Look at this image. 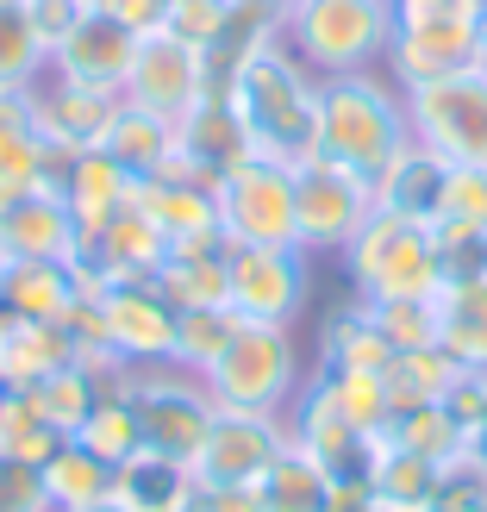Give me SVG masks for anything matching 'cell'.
Wrapping results in <instances>:
<instances>
[{
  "label": "cell",
  "mask_w": 487,
  "mask_h": 512,
  "mask_svg": "<svg viewBox=\"0 0 487 512\" xmlns=\"http://www.w3.org/2000/svg\"><path fill=\"white\" fill-rule=\"evenodd\" d=\"M306 381H319L325 400L338 406V413H344L356 431H369V438H381V431H388V388H381V375H356V369H313Z\"/></svg>",
  "instance_id": "cell-38"
},
{
  "label": "cell",
  "mask_w": 487,
  "mask_h": 512,
  "mask_svg": "<svg viewBox=\"0 0 487 512\" xmlns=\"http://www.w3.org/2000/svg\"><path fill=\"white\" fill-rule=\"evenodd\" d=\"M431 232H438V275H444V288L487 281V232H469V225H431Z\"/></svg>",
  "instance_id": "cell-41"
},
{
  "label": "cell",
  "mask_w": 487,
  "mask_h": 512,
  "mask_svg": "<svg viewBox=\"0 0 487 512\" xmlns=\"http://www.w3.org/2000/svg\"><path fill=\"white\" fill-rule=\"evenodd\" d=\"M425 512H487V463L475 456H450L438 469V488H431V506Z\"/></svg>",
  "instance_id": "cell-43"
},
{
  "label": "cell",
  "mask_w": 487,
  "mask_h": 512,
  "mask_svg": "<svg viewBox=\"0 0 487 512\" xmlns=\"http://www.w3.org/2000/svg\"><path fill=\"white\" fill-rule=\"evenodd\" d=\"M294 444L288 431V413H232V406H219L207 438L194 450V488L200 494H219V488H256L275 456Z\"/></svg>",
  "instance_id": "cell-11"
},
{
  "label": "cell",
  "mask_w": 487,
  "mask_h": 512,
  "mask_svg": "<svg viewBox=\"0 0 487 512\" xmlns=\"http://www.w3.org/2000/svg\"><path fill=\"white\" fill-rule=\"evenodd\" d=\"M19 7H25V19H32V32L44 38V50H57L63 32L88 13V0H19Z\"/></svg>",
  "instance_id": "cell-46"
},
{
  "label": "cell",
  "mask_w": 487,
  "mask_h": 512,
  "mask_svg": "<svg viewBox=\"0 0 487 512\" xmlns=\"http://www.w3.org/2000/svg\"><path fill=\"white\" fill-rule=\"evenodd\" d=\"M44 494H50V512L107 500L113 494V463H100L94 450H82L75 438H63L57 450H50V463H44Z\"/></svg>",
  "instance_id": "cell-32"
},
{
  "label": "cell",
  "mask_w": 487,
  "mask_h": 512,
  "mask_svg": "<svg viewBox=\"0 0 487 512\" xmlns=\"http://www.w3.org/2000/svg\"><path fill=\"white\" fill-rule=\"evenodd\" d=\"M219 94L238 107L256 157H275L288 169L319 157V75L281 38L250 44L232 63V75L219 82Z\"/></svg>",
  "instance_id": "cell-1"
},
{
  "label": "cell",
  "mask_w": 487,
  "mask_h": 512,
  "mask_svg": "<svg viewBox=\"0 0 487 512\" xmlns=\"http://www.w3.org/2000/svg\"><path fill=\"white\" fill-rule=\"evenodd\" d=\"M394 363V344L381 338V325L363 300L350 306H331L325 325H319V363L313 369H356V375H381Z\"/></svg>",
  "instance_id": "cell-25"
},
{
  "label": "cell",
  "mask_w": 487,
  "mask_h": 512,
  "mask_svg": "<svg viewBox=\"0 0 487 512\" xmlns=\"http://www.w3.org/2000/svg\"><path fill=\"white\" fill-rule=\"evenodd\" d=\"M325 512H381V500L369 494V481H338L325 494Z\"/></svg>",
  "instance_id": "cell-48"
},
{
  "label": "cell",
  "mask_w": 487,
  "mask_h": 512,
  "mask_svg": "<svg viewBox=\"0 0 487 512\" xmlns=\"http://www.w3.org/2000/svg\"><path fill=\"white\" fill-rule=\"evenodd\" d=\"M75 444L94 450L100 463H113V469L125 463V456H138V450H144V444H138V419H132V406H125L119 388L94 400V413L75 425Z\"/></svg>",
  "instance_id": "cell-39"
},
{
  "label": "cell",
  "mask_w": 487,
  "mask_h": 512,
  "mask_svg": "<svg viewBox=\"0 0 487 512\" xmlns=\"http://www.w3.org/2000/svg\"><path fill=\"white\" fill-rule=\"evenodd\" d=\"M469 456H475V463H487V406H481V419L469 425Z\"/></svg>",
  "instance_id": "cell-51"
},
{
  "label": "cell",
  "mask_w": 487,
  "mask_h": 512,
  "mask_svg": "<svg viewBox=\"0 0 487 512\" xmlns=\"http://www.w3.org/2000/svg\"><path fill=\"white\" fill-rule=\"evenodd\" d=\"M113 113H119V94H94V88L57 82V75H44L32 88V125H38V138L57 144V150H100Z\"/></svg>",
  "instance_id": "cell-20"
},
{
  "label": "cell",
  "mask_w": 487,
  "mask_h": 512,
  "mask_svg": "<svg viewBox=\"0 0 487 512\" xmlns=\"http://www.w3.org/2000/svg\"><path fill=\"white\" fill-rule=\"evenodd\" d=\"M88 7L113 13L119 25H132V32H157L163 13H169V0H88Z\"/></svg>",
  "instance_id": "cell-47"
},
{
  "label": "cell",
  "mask_w": 487,
  "mask_h": 512,
  "mask_svg": "<svg viewBox=\"0 0 487 512\" xmlns=\"http://www.w3.org/2000/svg\"><path fill=\"white\" fill-rule=\"evenodd\" d=\"M394 7H475V0H394Z\"/></svg>",
  "instance_id": "cell-53"
},
{
  "label": "cell",
  "mask_w": 487,
  "mask_h": 512,
  "mask_svg": "<svg viewBox=\"0 0 487 512\" xmlns=\"http://www.w3.org/2000/svg\"><path fill=\"white\" fill-rule=\"evenodd\" d=\"M306 288V250H225V306L250 325H294Z\"/></svg>",
  "instance_id": "cell-14"
},
{
  "label": "cell",
  "mask_w": 487,
  "mask_h": 512,
  "mask_svg": "<svg viewBox=\"0 0 487 512\" xmlns=\"http://www.w3.org/2000/svg\"><path fill=\"white\" fill-rule=\"evenodd\" d=\"M288 431H294V444L325 469L331 488H338V481H369V475H375L381 438L356 431V425L338 413V406L325 400L319 381H300V394H294V406H288Z\"/></svg>",
  "instance_id": "cell-15"
},
{
  "label": "cell",
  "mask_w": 487,
  "mask_h": 512,
  "mask_svg": "<svg viewBox=\"0 0 487 512\" xmlns=\"http://www.w3.org/2000/svg\"><path fill=\"white\" fill-rule=\"evenodd\" d=\"M0 512H50L44 494V469L19 463V456H0Z\"/></svg>",
  "instance_id": "cell-45"
},
{
  "label": "cell",
  "mask_w": 487,
  "mask_h": 512,
  "mask_svg": "<svg viewBox=\"0 0 487 512\" xmlns=\"http://www.w3.org/2000/svg\"><path fill=\"white\" fill-rule=\"evenodd\" d=\"M444 175H450V163L438 157V150L406 144L400 157L375 175V207L406 213V219H419V225H438V207H444Z\"/></svg>",
  "instance_id": "cell-23"
},
{
  "label": "cell",
  "mask_w": 487,
  "mask_h": 512,
  "mask_svg": "<svg viewBox=\"0 0 487 512\" xmlns=\"http://www.w3.org/2000/svg\"><path fill=\"white\" fill-rule=\"evenodd\" d=\"M0 275H7V250H0Z\"/></svg>",
  "instance_id": "cell-56"
},
{
  "label": "cell",
  "mask_w": 487,
  "mask_h": 512,
  "mask_svg": "<svg viewBox=\"0 0 487 512\" xmlns=\"http://www.w3.org/2000/svg\"><path fill=\"white\" fill-rule=\"evenodd\" d=\"M138 38L144 32H132V25H119L113 13L88 7L63 32V44L50 50V75H57V82H75V88H94V94H125Z\"/></svg>",
  "instance_id": "cell-16"
},
{
  "label": "cell",
  "mask_w": 487,
  "mask_h": 512,
  "mask_svg": "<svg viewBox=\"0 0 487 512\" xmlns=\"http://www.w3.org/2000/svg\"><path fill=\"white\" fill-rule=\"evenodd\" d=\"M119 394H125V406H132V419H138V444L144 450L175 456V463H194V450H200V438H207V425L219 413L207 381L175 369V363H144V369H125Z\"/></svg>",
  "instance_id": "cell-5"
},
{
  "label": "cell",
  "mask_w": 487,
  "mask_h": 512,
  "mask_svg": "<svg viewBox=\"0 0 487 512\" xmlns=\"http://www.w3.org/2000/svg\"><path fill=\"white\" fill-rule=\"evenodd\" d=\"M406 144H413L406 88L388 69L319 75V157H331V163H344V169L375 182Z\"/></svg>",
  "instance_id": "cell-2"
},
{
  "label": "cell",
  "mask_w": 487,
  "mask_h": 512,
  "mask_svg": "<svg viewBox=\"0 0 487 512\" xmlns=\"http://www.w3.org/2000/svg\"><path fill=\"white\" fill-rule=\"evenodd\" d=\"M381 444L413 450V456H431V463H450V456L469 450V431H463V419H456L444 400H425V406H406V413H394L388 431H381Z\"/></svg>",
  "instance_id": "cell-30"
},
{
  "label": "cell",
  "mask_w": 487,
  "mask_h": 512,
  "mask_svg": "<svg viewBox=\"0 0 487 512\" xmlns=\"http://www.w3.org/2000/svg\"><path fill=\"white\" fill-rule=\"evenodd\" d=\"M438 225H469V232H487V169L481 163H450Z\"/></svg>",
  "instance_id": "cell-42"
},
{
  "label": "cell",
  "mask_w": 487,
  "mask_h": 512,
  "mask_svg": "<svg viewBox=\"0 0 487 512\" xmlns=\"http://www.w3.org/2000/svg\"><path fill=\"white\" fill-rule=\"evenodd\" d=\"M344 275H350V294L356 300H431L444 288L438 275V232L406 213L375 207L369 225L356 232L344 250Z\"/></svg>",
  "instance_id": "cell-4"
},
{
  "label": "cell",
  "mask_w": 487,
  "mask_h": 512,
  "mask_svg": "<svg viewBox=\"0 0 487 512\" xmlns=\"http://www.w3.org/2000/svg\"><path fill=\"white\" fill-rule=\"evenodd\" d=\"M88 300H94V344L125 369L144 363H169L175 350V306L157 294L150 275H119V281H94L88 275Z\"/></svg>",
  "instance_id": "cell-9"
},
{
  "label": "cell",
  "mask_w": 487,
  "mask_h": 512,
  "mask_svg": "<svg viewBox=\"0 0 487 512\" xmlns=\"http://www.w3.org/2000/svg\"><path fill=\"white\" fill-rule=\"evenodd\" d=\"M113 494L132 506V512H182L200 500L194 488V469L175 463V456H157V450H138L113 469Z\"/></svg>",
  "instance_id": "cell-26"
},
{
  "label": "cell",
  "mask_w": 487,
  "mask_h": 512,
  "mask_svg": "<svg viewBox=\"0 0 487 512\" xmlns=\"http://www.w3.org/2000/svg\"><path fill=\"white\" fill-rule=\"evenodd\" d=\"M225 250H300L294 219V169L275 157H250L213 188Z\"/></svg>",
  "instance_id": "cell-7"
},
{
  "label": "cell",
  "mask_w": 487,
  "mask_h": 512,
  "mask_svg": "<svg viewBox=\"0 0 487 512\" xmlns=\"http://www.w3.org/2000/svg\"><path fill=\"white\" fill-rule=\"evenodd\" d=\"M369 313L381 325V338L394 344V356L400 350H438V294H431V300H375Z\"/></svg>",
  "instance_id": "cell-40"
},
{
  "label": "cell",
  "mask_w": 487,
  "mask_h": 512,
  "mask_svg": "<svg viewBox=\"0 0 487 512\" xmlns=\"http://www.w3.org/2000/svg\"><path fill=\"white\" fill-rule=\"evenodd\" d=\"M32 132V94H0V138Z\"/></svg>",
  "instance_id": "cell-50"
},
{
  "label": "cell",
  "mask_w": 487,
  "mask_h": 512,
  "mask_svg": "<svg viewBox=\"0 0 487 512\" xmlns=\"http://www.w3.org/2000/svg\"><path fill=\"white\" fill-rule=\"evenodd\" d=\"M438 469L444 463H431V456H413V450H394V444H381L375 456V475H369V494L381 506H431V488H438Z\"/></svg>",
  "instance_id": "cell-36"
},
{
  "label": "cell",
  "mask_w": 487,
  "mask_h": 512,
  "mask_svg": "<svg viewBox=\"0 0 487 512\" xmlns=\"http://www.w3.org/2000/svg\"><path fill=\"white\" fill-rule=\"evenodd\" d=\"M132 175H125L107 150H75L69 169H63V200H69V213H75V232H82V244H94L100 232L113 225V213L132 200Z\"/></svg>",
  "instance_id": "cell-22"
},
{
  "label": "cell",
  "mask_w": 487,
  "mask_h": 512,
  "mask_svg": "<svg viewBox=\"0 0 487 512\" xmlns=\"http://www.w3.org/2000/svg\"><path fill=\"white\" fill-rule=\"evenodd\" d=\"M250 157H256V144H250V132H244L238 107H232V100H225L219 88H213V94H200L194 107L175 119V169L194 175V182L219 188L225 175L244 169Z\"/></svg>",
  "instance_id": "cell-17"
},
{
  "label": "cell",
  "mask_w": 487,
  "mask_h": 512,
  "mask_svg": "<svg viewBox=\"0 0 487 512\" xmlns=\"http://www.w3.org/2000/svg\"><path fill=\"white\" fill-rule=\"evenodd\" d=\"M200 512H263V494L256 488H219V494H200Z\"/></svg>",
  "instance_id": "cell-49"
},
{
  "label": "cell",
  "mask_w": 487,
  "mask_h": 512,
  "mask_svg": "<svg viewBox=\"0 0 487 512\" xmlns=\"http://www.w3.org/2000/svg\"><path fill=\"white\" fill-rule=\"evenodd\" d=\"M57 444H63V431L32 406V394L0 388V456H19V463H38L44 469Z\"/></svg>",
  "instance_id": "cell-37"
},
{
  "label": "cell",
  "mask_w": 487,
  "mask_h": 512,
  "mask_svg": "<svg viewBox=\"0 0 487 512\" xmlns=\"http://www.w3.org/2000/svg\"><path fill=\"white\" fill-rule=\"evenodd\" d=\"M207 388L232 413H288L300 394V344L294 325H238V338L207 369Z\"/></svg>",
  "instance_id": "cell-6"
},
{
  "label": "cell",
  "mask_w": 487,
  "mask_h": 512,
  "mask_svg": "<svg viewBox=\"0 0 487 512\" xmlns=\"http://www.w3.org/2000/svg\"><path fill=\"white\" fill-rule=\"evenodd\" d=\"M82 294H88L82 256H19L0 275V313L32 325H63Z\"/></svg>",
  "instance_id": "cell-18"
},
{
  "label": "cell",
  "mask_w": 487,
  "mask_h": 512,
  "mask_svg": "<svg viewBox=\"0 0 487 512\" xmlns=\"http://www.w3.org/2000/svg\"><path fill=\"white\" fill-rule=\"evenodd\" d=\"M132 200L144 207V219L169 238V250H175V244H213V238H219V200H213V188L194 182V175H182L175 163H169L163 175H150V182H138ZM219 244H225V238H219Z\"/></svg>",
  "instance_id": "cell-19"
},
{
  "label": "cell",
  "mask_w": 487,
  "mask_h": 512,
  "mask_svg": "<svg viewBox=\"0 0 487 512\" xmlns=\"http://www.w3.org/2000/svg\"><path fill=\"white\" fill-rule=\"evenodd\" d=\"M0 250H7V263H19V256H82V232H75L69 200L57 188L0 200Z\"/></svg>",
  "instance_id": "cell-21"
},
{
  "label": "cell",
  "mask_w": 487,
  "mask_h": 512,
  "mask_svg": "<svg viewBox=\"0 0 487 512\" xmlns=\"http://www.w3.org/2000/svg\"><path fill=\"white\" fill-rule=\"evenodd\" d=\"M238 19V0H169V13H163V25L175 38H188V44H200L213 57V44L225 38V25Z\"/></svg>",
  "instance_id": "cell-44"
},
{
  "label": "cell",
  "mask_w": 487,
  "mask_h": 512,
  "mask_svg": "<svg viewBox=\"0 0 487 512\" xmlns=\"http://www.w3.org/2000/svg\"><path fill=\"white\" fill-rule=\"evenodd\" d=\"M463 375L444 350H400L388 369H381V388H388V419L406 413V406H425V400H444L450 381Z\"/></svg>",
  "instance_id": "cell-34"
},
{
  "label": "cell",
  "mask_w": 487,
  "mask_h": 512,
  "mask_svg": "<svg viewBox=\"0 0 487 512\" xmlns=\"http://www.w3.org/2000/svg\"><path fill=\"white\" fill-rule=\"evenodd\" d=\"M100 150L132 175V182H150V175H163L175 163V125L132 107V100H119V113L107 125V138H100Z\"/></svg>",
  "instance_id": "cell-27"
},
{
  "label": "cell",
  "mask_w": 487,
  "mask_h": 512,
  "mask_svg": "<svg viewBox=\"0 0 487 512\" xmlns=\"http://www.w3.org/2000/svg\"><path fill=\"white\" fill-rule=\"evenodd\" d=\"M469 63H487L475 7H394V44H388L381 69L400 88L438 82V75L469 69Z\"/></svg>",
  "instance_id": "cell-10"
},
{
  "label": "cell",
  "mask_w": 487,
  "mask_h": 512,
  "mask_svg": "<svg viewBox=\"0 0 487 512\" xmlns=\"http://www.w3.org/2000/svg\"><path fill=\"white\" fill-rule=\"evenodd\" d=\"M438 350L463 375H487V281L438 288Z\"/></svg>",
  "instance_id": "cell-29"
},
{
  "label": "cell",
  "mask_w": 487,
  "mask_h": 512,
  "mask_svg": "<svg viewBox=\"0 0 487 512\" xmlns=\"http://www.w3.org/2000/svg\"><path fill=\"white\" fill-rule=\"evenodd\" d=\"M375 213V182L331 157L294 163V219H300V250H344Z\"/></svg>",
  "instance_id": "cell-12"
},
{
  "label": "cell",
  "mask_w": 487,
  "mask_h": 512,
  "mask_svg": "<svg viewBox=\"0 0 487 512\" xmlns=\"http://www.w3.org/2000/svg\"><path fill=\"white\" fill-rule=\"evenodd\" d=\"M69 512H132L119 494H107V500H88V506H69Z\"/></svg>",
  "instance_id": "cell-52"
},
{
  "label": "cell",
  "mask_w": 487,
  "mask_h": 512,
  "mask_svg": "<svg viewBox=\"0 0 487 512\" xmlns=\"http://www.w3.org/2000/svg\"><path fill=\"white\" fill-rule=\"evenodd\" d=\"M406 125H413V144L438 150L444 163L487 169V63L406 88Z\"/></svg>",
  "instance_id": "cell-8"
},
{
  "label": "cell",
  "mask_w": 487,
  "mask_h": 512,
  "mask_svg": "<svg viewBox=\"0 0 487 512\" xmlns=\"http://www.w3.org/2000/svg\"><path fill=\"white\" fill-rule=\"evenodd\" d=\"M238 325L244 319L232 313V306H182V313H175V350H169V363L207 381V369L225 356V344L238 338Z\"/></svg>",
  "instance_id": "cell-31"
},
{
  "label": "cell",
  "mask_w": 487,
  "mask_h": 512,
  "mask_svg": "<svg viewBox=\"0 0 487 512\" xmlns=\"http://www.w3.org/2000/svg\"><path fill=\"white\" fill-rule=\"evenodd\" d=\"M381 512H419V506H381Z\"/></svg>",
  "instance_id": "cell-55"
},
{
  "label": "cell",
  "mask_w": 487,
  "mask_h": 512,
  "mask_svg": "<svg viewBox=\"0 0 487 512\" xmlns=\"http://www.w3.org/2000/svg\"><path fill=\"white\" fill-rule=\"evenodd\" d=\"M256 494H263V512H325L331 481H325V469L300 444H288L275 456V469L256 481Z\"/></svg>",
  "instance_id": "cell-35"
},
{
  "label": "cell",
  "mask_w": 487,
  "mask_h": 512,
  "mask_svg": "<svg viewBox=\"0 0 487 512\" xmlns=\"http://www.w3.org/2000/svg\"><path fill=\"white\" fill-rule=\"evenodd\" d=\"M50 75V50L19 0H0V94H32Z\"/></svg>",
  "instance_id": "cell-33"
},
{
  "label": "cell",
  "mask_w": 487,
  "mask_h": 512,
  "mask_svg": "<svg viewBox=\"0 0 487 512\" xmlns=\"http://www.w3.org/2000/svg\"><path fill=\"white\" fill-rule=\"evenodd\" d=\"M182 512H200V506H182Z\"/></svg>",
  "instance_id": "cell-57"
},
{
  "label": "cell",
  "mask_w": 487,
  "mask_h": 512,
  "mask_svg": "<svg viewBox=\"0 0 487 512\" xmlns=\"http://www.w3.org/2000/svg\"><path fill=\"white\" fill-rule=\"evenodd\" d=\"M475 19H481V44H487V0H475Z\"/></svg>",
  "instance_id": "cell-54"
},
{
  "label": "cell",
  "mask_w": 487,
  "mask_h": 512,
  "mask_svg": "<svg viewBox=\"0 0 487 512\" xmlns=\"http://www.w3.org/2000/svg\"><path fill=\"white\" fill-rule=\"evenodd\" d=\"M275 38L313 75L381 69L394 44V0H294Z\"/></svg>",
  "instance_id": "cell-3"
},
{
  "label": "cell",
  "mask_w": 487,
  "mask_h": 512,
  "mask_svg": "<svg viewBox=\"0 0 487 512\" xmlns=\"http://www.w3.org/2000/svg\"><path fill=\"white\" fill-rule=\"evenodd\" d=\"M200 94H213V63H207V50L188 44V38H175L169 25L144 32L119 100H132V107H144V113H157V119L175 125Z\"/></svg>",
  "instance_id": "cell-13"
},
{
  "label": "cell",
  "mask_w": 487,
  "mask_h": 512,
  "mask_svg": "<svg viewBox=\"0 0 487 512\" xmlns=\"http://www.w3.org/2000/svg\"><path fill=\"white\" fill-rule=\"evenodd\" d=\"M75 338L69 325H32V319H7L0 325V388H38L44 375H57L63 363H75Z\"/></svg>",
  "instance_id": "cell-24"
},
{
  "label": "cell",
  "mask_w": 487,
  "mask_h": 512,
  "mask_svg": "<svg viewBox=\"0 0 487 512\" xmlns=\"http://www.w3.org/2000/svg\"><path fill=\"white\" fill-rule=\"evenodd\" d=\"M150 281H157V294L182 313V306H225V244H175L157 269H150Z\"/></svg>",
  "instance_id": "cell-28"
}]
</instances>
